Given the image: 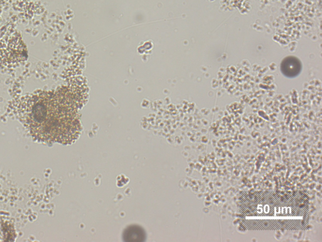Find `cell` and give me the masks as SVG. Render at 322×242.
<instances>
[{
	"label": "cell",
	"mask_w": 322,
	"mask_h": 242,
	"mask_svg": "<svg viewBox=\"0 0 322 242\" xmlns=\"http://www.w3.org/2000/svg\"><path fill=\"white\" fill-rule=\"evenodd\" d=\"M76 100L64 89L34 93L22 101L21 118L39 142L69 145L78 139L81 126Z\"/></svg>",
	"instance_id": "6da1fadb"
},
{
	"label": "cell",
	"mask_w": 322,
	"mask_h": 242,
	"mask_svg": "<svg viewBox=\"0 0 322 242\" xmlns=\"http://www.w3.org/2000/svg\"><path fill=\"white\" fill-rule=\"evenodd\" d=\"M145 233L141 227L136 225L128 227L123 232V240L129 242L145 241Z\"/></svg>",
	"instance_id": "3957f363"
},
{
	"label": "cell",
	"mask_w": 322,
	"mask_h": 242,
	"mask_svg": "<svg viewBox=\"0 0 322 242\" xmlns=\"http://www.w3.org/2000/svg\"><path fill=\"white\" fill-rule=\"evenodd\" d=\"M280 69L286 77L295 78L301 72L302 63L296 57L289 56L282 61Z\"/></svg>",
	"instance_id": "7a4b0ae2"
}]
</instances>
